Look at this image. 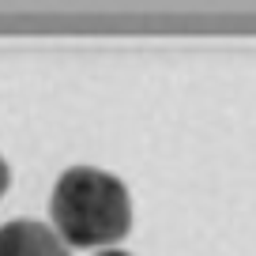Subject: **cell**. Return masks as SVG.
I'll list each match as a JSON object with an SVG mask.
<instances>
[{
    "mask_svg": "<svg viewBox=\"0 0 256 256\" xmlns=\"http://www.w3.org/2000/svg\"><path fill=\"white\" fill-rule=\"evenodd\" d=\"M94 256H132V252H120V248H102V252H94Z\"/></svg>",
    "mask_w": 256,
    "mask_h": 256,
    "instance_id": "4",
    "label": "cell"
},
{
    "mask_svg": "<svg viewBox=\"0 0 256 256\" xmlns=\"http://www.w3.org/2000/svg\"><path fill=\"white\" fill-rule=\"evenodd\" d=\"M49 218L68 248H110L132 230V196L120 177L98 166H72L53 184Z\"/></svg>",
    "mask_w": 256,
    "mask_h": 256,
    "instance_id": "1",
    "label": "cell"
},
{
    "mask_svg": "<svg viewBox=\"0 0 256 256\" xmlns=\"http://www.w3.org/2000/svg\"><path fill=\"white\" fill-rule=\"evenodd\" d=\"M8 181H12V174H8V162L0 158V196L8 192Z\"/></svg>",
    "mask_w": 256,
    "mask_h": 256,
    "instance_id": "3",
    "label": "cell"
},
{
    "mask_svg": "<svg viewBox=\"0 0 256 256\" xmlns=\"http://www.w3.org/2000/svg\"><path fill=\"white\" fill-rule=\"evenodd\" d=\"M0 256H72L53 226L34 218H12L0 226Z\"/></svg>",
    "mask_w": 256,
    "mask_h": 256,
    "instance_id": "2",
    "label": "cell"
}]
</instances>
